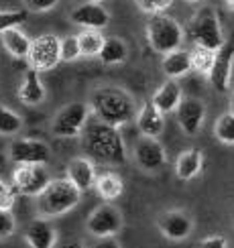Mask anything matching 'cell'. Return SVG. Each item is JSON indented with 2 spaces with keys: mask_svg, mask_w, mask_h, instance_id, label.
<instances>
[{
  "mask_svg": "<svg viewBox=\"0 0 234 248\" xmlns=\"http://www.w3.org/2000/svg\"><path fill=\"white\" fill-rule=\"evenodd\" d=\"M175 116L183 132L196 134L200 132L203 120H206V104L200 98L193 96H183L181 102L175 108Z\"/></svg>",
  "mask_w": 234,
  "mask_h": 248,
  "instance_id": "obj_13",
  "label": "cell"
},
{
  "mask_svg": "<svg viewBox=\"0 0 234 248\" xmlns=\"http://www.w3.org/2000/svg\"><path fill=\"white\" fill-rule=\"evenodd\" d=\"M8 157L15 165H47L51 149L39 139H15L8 147Z\"/></svg>",
  "mask_w": 234,
  "mask_h": 248,
  "instance_id": "obj_9",
  "label": "cell"
},
{
  "mask_svg": "<svg viewBox=\"0 0 234 248\" xmlns=\"http://www.w3.org/2000/svg\"><path fill=\"white\" fill-rule=\"evenodd\" d=\"M224 6H226L230 13H234V0H224Z\"/></svg>",
  "mask_w": 234,
  "mask_h": 248,
  "instance_id": "obj_39",
  "label": "cell"
},
{
  "mask_svg": "<svg viewBox=\"0 0 234 248\" xmlns=\"http://www.w3.org/2000/svg\"><path fill=\"white\" fill-rule=\"evenodd\" d=\"M25 240L31 248H53L57 242V230L47 218H37L27 226Z\"/></svg>",
  "mask_w": 234,
  "mask_h": 248,
  "instance_id": "obj_17",
  "label": "cell"
},
{
  "mask_svg": "<svg viewBox=\"0 0 234 248\" xmlns=\"http://www.w3.org/2000/svg\"><path fill=\"white\" fill-rule=\"evenodd\" d=\"M122 228V214L112 203H102L88 216L86 230L94 238H108V236H116Z\"/></svg>",
  "mask_w": 234,
  "mask_h": 248,
  "instance_id": "obj_10",
  "label": "cell"
},
{
  "mask_svg": "<svg viewBox=\"0 0 234 248\" xmlns=\"http://www.w3.org/2000/svg\"><path fill=\"white\" fill-rule=\"evenodd\" d=\"M181 98H183V92H181V86L177 84V79L167 78V81H163L159 86V90L153 94L151 102L163 112V114H169V112H175Z\"/></svg>",
  "mask_w": 234,
  "mask_h": 248,
  "instance_id": "obj_22",
  "label": "cell"
},
{
  "mask_svg": "<svg viewBox=\"0 0 234 248\" xmlns=\"http://www.w3.org/2000/svg\"><path fill=\"white\" fill-rule=\"evenodd\" d=\"M53 248H86V246L78 238H63V240H57Z\"/></svg>",
  "mask_w": 234,
  "mask_h": 248,
  "instance_id": "obj_37",
  "label": "cell"
},
{
  "mask_svg": "<svg viewBox=\"0 0 234 248\" xmlns=\"http://www.w3.org/2000/svg\"><path fill=\"white\" fill-rule=\"evenodd\" d=\"M104 35L102 31L94 29H81L78 33V43H79V53L81 57H98L102 45H104Z\"/></svg>",
  "mask_w": 234,
  "mask_h": 248,
  "instance_id": "obj_26",
  "label": "cell"
},
{
  "mask_svg": "<svg viewBox=\"0 0 234 248\" xmlns=\"http://www.w3.org/2000/svg\"><path fill=\"white\" fill-rule=\"evenodd\" d=\"M187 37L193 41V45L208 47L214 51H218L226 43L220 18L210 6H203L202 10H198V13L191 16L189 27H187Z\"/></svg>",
  "mask_w": 234,
  "mask_h": 248,
  "instance_id": "obj_5",
  "label": "cell"
},
{
  "mask_svg": "<svg viewBox=\"0 0 234 248\" xmlns=\"http://www.w3.org/2000/svg\"><path fill=\"white\" fill-rule=\"evenodd\" d=\"M232 69H234V45L232 43H224L216 51L212 69L208 74V81L212 84L214 90L220 92V94H226V92L230 90Z\"/></svg>",
  "mask_w": 234,
  "mask_h": 248,
  "instance_id": "obj_11",
  "label": "cell"
},
{
  "mask_svg": "<svg viewBox=\"0 0 234 248\" xmlns=\"http://www.w3.org/2000/svg\"><path fill=\"white\" fill-rule=\"evenodd\" d=\"M137 8L145 15H161L167 13V10L173 6V0H135Z\"/></svg>",
  "mask_w": 234,
  "mask_h": 248,
  "instance_id": "obj_32",
  "label": "cell"
},
{
  "mask_svg": "<svg viewBox=\"0 0 234 248\" xmlns=\"http://www.w3.org/2000/svg\"><path fill=\"white\" fill-rule=\"evenodd\" d=\"M214 134L224 144H234V112L222 114L214 124Z\"/></svg>",
  "mask_w": 234,
  "mask_h": 248,
  "instance_id": "obj_29",
  "label": "cell"
},
{
  "mask_svg": "<svg viewBox=\"0 0 234 248\" xmlns=\"http://www.w3.org/2000/svg\"><path fill=\"white\" fill-rule=\"evenodd\" d=\"M51 181V175L45 165H16L13 171V187L20 195L37 198Z\"/></svg>",
  "mask_w": 234,
  "mask_h": 248,
  "instance_id": "obj_8",
  "label": "cell"
},
{
  "mask_svg": "<svg viewBox=\"0 0 234 248\" xmlns=\"http://www.w3.org/2000/svg\"><path fill=\"white\" fill-rule=\"evenodd\" d=\"M203 167V155L200 149L183 151L175 161V175L181 181H191Z\"/></svg>",
  "mask_w": 234,
  "mask_h": 248,
  "instance_id": "obj_23",
  "label": "cell"
},
{
  "mask_svg": "<svg viewBox=\"0 0 234 248\" xmlns=\"http://www.w3.org/2000/svg\"><path fill=\"white\" fill-rule=\"evenodd\" d=\"M45 98H47V90L43 79H41V74L33 67H29V71L23 76V81L18 86V100L27 106H39L43 104Z\"/></svg>",
  "mask_w": 234,
  "mask_h": 248,
  "instance_id": "obj_19",
  "label": "cell"
},
{
  "mask_svg": "<svg viewBox=\"0 0 234 248\" xmlns=\"http://www.w3.org/2000/svg\"><path fill=\"white\" fill-rule=\"evenodd\" d=\"M16 230V222H15V216L10 210H0V240L10 238Z\"/></svg>",
  "mask_w": 234,
  "mask_h": 248,
  "instance_id": "obj_33",
  "label": "cell"
},
{
  "mask_svg": "<svg viewBox=\"0 0 234 248\" xmlns=\"http://www.w3.org/2000/svg\"><path fill=\"white\" fill-rule=\"evenodd\" d=\"M230 112H234V92H232V98H230Z\"/></svg>",
  "mask_w": 234,
  "mask_h": 248,
  "instance_id": "obj_40",
  "label": "cell"
},
{
  "mask_svg": "<svg viewBox=\"0 0 234 248\" xmlns=\"http://www.w3.org/2000/svg\"><path fill=\"white\" fill-rule=\"evenodd\" d=\"M81 57L79 53V43H78V35H67L63 39H59V59L71 63Z\"/></svg>",
  "mask_w": 234,
  "mask_h": 248,
  "instance_id": "obj_30",
  "label": "cell"
},
{
  "mask_svg": "<svg viewBox=\"0 0 234 248\" xmlns=\"http://www.w3.org/2000/svg\"><path fill=\"white\" fill-rule=\"evenodd\" d=\"M81 191L65 179H51L45 189L37 195V214L39 218H59L67 212H71L79 203Z\"/></svg>",
  "mask_w": 234,
  "mask_h": 248,
  "instance_id": "obj_3",
  "label": "cell"
},
{
  "mask_svg": "<svg viewBox=\"0 0 234 248\" xmlns=\"http://www.w3.org/2000/svg\"><path fill=\"white\" fill-rule=\"evenodd\" d=\"M157 228L169 240H183L191 234L193 222L186 212L171 210V212H163L157 218Z\"/></svg>",
  "mask_w": 234,
  "mask_h": 248,
  "instance_id": "obj_15",
  "label": "cell"
},
{
  "mask_svg": "<svg viewBox=\"0 0 234 248\" xmlns=\"http://www.w3.org/2000/svg\"><path fill=\"white\" fill-rule=\"evenodd\" d=\"M23 4L29 13H49L59 4V0H23Z\"/></svg>",
  "mask_w": 234,
  "mask_h": 248,
  "instance_id": "obj_34",
  "label": "cell"
},
{
  "mask_svg": "<svg viewBox=\"0 0 234 248\" xmlns=\"http://www.w3.org/2000/svg\"><path fill=\"white\" fill-rule=\"evenodd\" d=\"M20 130H23L20 114L0 104V137H16Z\"/></svg>",
  "mask_w": 234,
  "mask_h": 248,
  "instance_id": "obj_28",
  "label": "cell"
},
{
  "mask_svg": "<svg viewBox=\"0 0 234 248\" xmlns=\"http://www.w3.org/2000/svg\"><path fill=\"white\" fill-rule=\"evenodd\" d=\"M90 116H94L112 126H122L130 120H135L137 104L128 92L116 86L98 88L90 98Z\"/></svg>",
  "mask_w": 234,
  "mask_h": 248,
  "instance_id": "obj_2",
  "label": "cell"
},
{
  "mask_svg": "<svg viewBox=\"0 0 234 248\" xmlns=\"http://www.w3.org/2000/svg\"><path fill=\"white\" fill-rule=\"evenodd\" d=\"M27 18H29V10H25V8L0 10V33L6 31V29L20 27L23 23H27Z\"/></svg>",
  "mask_w": 234,
  "mask_h": 248,
  "instance_id": "obj_31",
  "label": "cell"
},
{
  "mask_svg": "<svg viewBox=\"0 0 234 248\" xmlns=\"http://www.w3.org/2000/svg\"><path fill=\"white\" fill-rule=\"evenodd\" d=\"M27 61L35 71H39V74L55 69L61 63V59H59V37L53 35V33H45V35H39L35 39H31Z\"/></svg>",
  "mask_w": 234,
  "mask_h": 248,
  "instance_id": "obj_6",
  "label": "cell"
},
{
  "mask_svg": "<svg viewBox=\"0 0 234 248\" xmlns=\"http://www.w3.org/2000/svg\"><path fill=\"white\" fill-rule=\"evenodd\" d=\"M88 2H96V4H104L106 0H88Z\"/></svg>",
  "mask_w": 234,
  "mask_h": 248,
  "instance_id": "obj_41",
  "label": "cell"
},
{
  "mask_svg": "<svg viewBox=\"0 0 234 248\" xmlns=\"http://www.w3.org/2000/svg\"><path fill=\"white\" fill-rule=\"evenodd\" d=\"M135 120H137V128L142 137L157 139V137H161V132L165 130V114H163L151 100H145L140 104V108H137Z\"/></svg>",
  "mask_w": 234,
  "mask_h": 248,
  "instance_id": "obj_16",
  "label": "cell"
},
{
  "mask_svg": "<svg viewBox=\"0 0 234 248\" xmlns=\"http://www.w3.org/2000/svg\"><path fill=\"white\" fill-rule=\"evenodd\" d=\"M147 43L149 47L159 55H165L173 49H179L186 39V31L177 23V18H173L165 13L161 15H151L149 23L145 27Z\"/></svg>",
  "mask_w": 234,
  "mask_h": 248,
  "instance_id": "obj_4",
  "label": "cell"
},
{
  "mask_svg": "<svg viewBox=\"0 0 234 248\" xmlns=\"http://www.w3.org/2000/svg\"><path fill=\"white\" fill-rule=\"evenodd\" d=\"M135 161L142 171L155 173V171L163 169V165L167 163V153L157 139L142 137L135 144Z\"/></svg>",
  "mask_w": 234,
  "mask_h": 248,
  "instance_id": "obj_12",
  "label": "cell"
},
{
  "mask_svg": "<svg viewBox=\"0 0 234 248\" xmlns=\"http://www.w3.org/2000/svg\"><path fill=\"white\" fill-rule=\"evenodd\" d=\"M69 20L79 29H94V31H104L110 25V13L96 2H86L76 6L69 13Z\"/></svg>",
  "mask_w": 234,
  "mask_h": 248,
  "instance_id": "obj_14",
  "label": "cell"
},
{
  "mask_svg": "<svg viewBox=\"0 0 234 248\" xmlns=\"http://www.w3.org/2000/svg\"><path fill=\"white\" fill-rule=\"evenodd\" d=\"M67 179L76 185V187L84 193L94 187L96 181V167L94 161L88 157H76L67 163Z\"/></svg>",
  "mask_w": 234,
  "mask_h": 248,
  "instance_id": "obj_18",
  "label": "cell"
},
{
  "mask_svg": "<svg viewBox=\"0 0 234 248\" xmlns=\"http://www.w3.org/2000/svg\"><path fill=\"white\" fill-rule=\"evenodd\" d=\"M88 118H90L88 104L74 102V104H67L55 114L53 122H51V132L59 139H76L84 130Z\"/></svg>",
  "mask_w": 234,
  "mask_h": 248,
  "instance_id": "obj_7",
  "label": "cell"
},
{
  "mask_svg": "<svg viewBox=\"0 0 234 248\" xmlns=\"http://www.w3.org/2000/svg\"><path fill=\"white\" fill-rule=\"evenodd\" d=\"M186 2H189V4H200L202 0H186Z\"/></svg>",
  "mask_w": 234,
  "mask_h": 248,
  "instance_id": "obj_42",
  "label": "cell"
},
{
  "mask_svg": "<svg viewBox=\"0 0 234 248\" xmlns=\"http://www.w3.org/2000/svg\"><path fill=\"white\" fill-rule=\"evenodd\" d=\"M94 187H96V191H98V195L102 200L112 202V200H118L122 195V191H125V183H122V179L116 173L106 171L102 175H96Z\"/></svg>",
  "mask_w": 234,
  "mask_h": 248,
  "instance_id": "obj_25",
  "label": "cell"
},
{
  "mask_svg": "<svg viewBox=\"0 0 234 248\" xmlns=\"http://www.w3.org/2000/svg\"><path fill=\"white\" fill-rule=\"evenodd\" d=\"M198 248H228V244L224 236H208V238H203L200 242Z\"/></svg>",
  "mask_w": 234,
  "mask_h": 248,
  "instance_id": "obj_35",
  "label": "cell"
},
{
  "mask_svg": "<svg viewBox=\"0 0 234 248\" xmlns=\"http://www.w3.org/2000/svg\"><path fill=\"white\" fill-rule=\"evenodd\" d=\"M92 248H120V244H118V240L114 238V236H108V238H96V242Z\"/></svg>",
  "mask_w": 234,
  "mask_h": 248,
  "instance_id": "obj_36",
  "label": "cell"
},
{
  "mask_svg": "<svg viewBox=\"0 0 234 248\" xmlns=\"http://www.w3.org/2000/svg\"><path fill=\"white\" fill-rule=\"evenodd\" d=\"M98 57L104 65H120L128 57V47L120 37H106Z\"/></svg>",
  "mask_w": 234,
  "mask_h": 248,
  "instance_id": "obj_24",
  "label": "cell"
},
{
  "mask_svg": "<svg viewBox=\"0 0 234 248\" xmlns=\"http://www.w3.org/2000/svg\"><path fill=\"white\" fill-rule=\"evenodd\" d=\"M79 137L88 159L104 165L126 163V147L118 126H112V124H106L98 118H88Z\"/></svg>",
  "mask_w": 234,
  "mask_h": 248,
  "instance_id": "obj_1",
  "label": "cell"
},
{
  "mask_svg": "<svg viewBox=\"0 0 234 248\" xmlns=\"http://www.w3.org/2000/svg\"><path fill=\"white\" fill-rule=\"evenodd\" d=\"M214 57H216V51H214V49L193 45V49L189 51L191 71H196V74L206 76V78H208L210 69H212V63H214Z\"/></svg>",
  "mask_w": 234,
  "mask_h": 248,
  "instance_id": "obj_27",
  "label": "cell"
},
{
  "mask_svg": "<svg viewBox=\"0 0 234 248\" xmlns=\"http://www.w3.org/2000/svg\"><path fill=\"white\" fill-rule=\"evenodd\" d=\"M161 69L169 79H179L191 74V59H189V51L186 49H173L169 53L163 55L161 59Z\"/></svg>",
  "mask_w": 234,
  "mask_h": 248,
  "instance_id": "obj_20",
  "label": "cell"
},
{
  "mask_svg": "<svg viewBox=\"0 0 234 248\" xmlns=\"http://www.w3.org/2000/svg\"><path fill=\"white\" fill-rule=\"evenodd\" d=\"M8 189H10V187H8V185H6V183H4L2 179H0V198H2V195H4V193H6Z\"/></svg>",
  "mask_w": 234,
  "mask_h": 248,
  "instance_id": "obj_38",
  "label": "cell"
},
{
  "mask_svg": "<svg viewBox=\"0 0 234 248\" xmlns=\"http://www.w3.org/2000/svg\"><path fill=\"white\" fill-rule=\"evenodd\" d=\"M0 43H2L4 51L13 59H27L29 47H31V37L20 27H13V29H6L0 33Z\"/></svg>",
  "mask_w": 234,
  "mask_h": 248,
  "instance_id": "obj_21",
  "label": "cell"
}]
</instances>
